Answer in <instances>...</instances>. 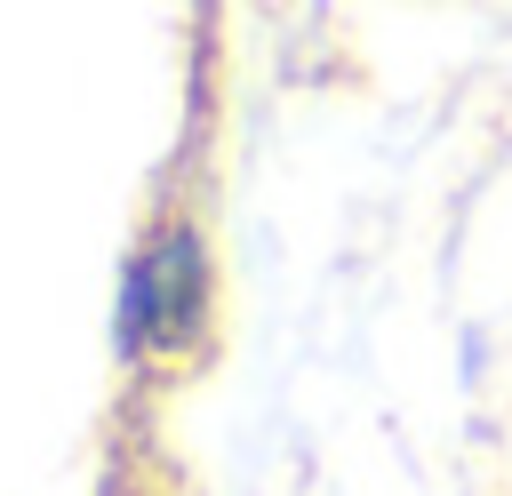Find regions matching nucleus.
I'll return each instance as SVG.
<instances>
[{"label":"nucleus","instance_id":"1","mask_svg":"<svg viewBox=\"0 0 512 496\" xmlns=\"http://www.w3.org/2000/svg\"><path fill=\"white\" fill-rule=\"evenodd\" d=\"M208 320V248L192 224H160V240L128 264L120 288V352H184Z\"/></svg>","mask_w":512,"mask_h":496}]
</instances>
